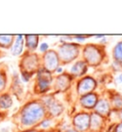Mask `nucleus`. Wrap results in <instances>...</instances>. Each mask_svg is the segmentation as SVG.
Instances as JSON below:
<instances>
[{
    "label": "nucleus",
    "instance_id": "obj_17",
    "mask_svg": "<svg viewBox=\"0 0 122 132\" xmlns=\"http://www.w3.org/2000/svg\"><path fill=\"white\" fill-rule=\"evenodd\" d=\"M39 51L41 52V53H46L47 51H49V44L46 42H43L40 44L39 46Z\"/></svg>",
    "mask_w": 122,
    "mask_h": 132
},
{
    "label": "nucleus",
    "instance_id": "obj_13",
    "mask_svg": "<svg viewBox=\"0 0 122 132\" xmlns=\"http://www.w3.org/2000/svg\"><path fill=\"white\" fill-rule=\"evenodd\" d=\"M86 69H87V67H86V63L84 61H77L71 68V74L73 77L82 76L86 72Z\"/></svg>",
    "mask_w": 122,
    "mask_h": 132
},
{
    "label": "nucleus",
    "instance_id": "obj_14",
    "mask_svg": "<svg viewBox=\"0 0 122 132\" xmlns=\"http://www.w3.org/2000/svg\"><path fill=\"white\" fill-rule=\"evenodd\" d=\"M12 104H13V99L8 93L0 95V109L1 110L9 109L12 106Z\"/></svg>",
    "mask_w": 122,
    "mask_h": 132
},
{
    "label": "nucleus",
    "instance_id": "obj_4",
    "mask_svg": "<svg viewBox=\"0 0 122 132\" xmlns=\"http://www.w3.org/2000/svg\"><path fill=\"white\" fill-rule=\"evenodd\" d=\"M53 81L52 73L45 68H39L36 73V87L39 93H45L49 90Z\"/></svg>",
    "mask_w": 122,
    "mask_h": 132
},
{
    "label": "nucleus",
    "instance_id": "obj_5",
    "mask_svg": "<svg viewBox=\"0 0 122 132\" xmlns=\"http://www.w3.org/2000/svg\"><path fill=\"white\" fill-rule=\"evenodd\" d=\"M59 57L55 51L49 50L43 56V68L49 72H53L59 67Z\"/></svg>",
    "mask_w": 122,
    "mask_h": 132
},
{
    "label": "nucleus",
    "instance_id": "obj_11",
    "mask_svg": "<svg viewBox=\"0 0 122 132\" xmlns=\"http://www.w3.org/2000/svg\"><path fill=\"white\" fill-rule=\"evenodd\" d=\"M25 42H26V47L29 52H33L38 46L39 42V36L36 35H27L24 36Z\"/></svg>",
    "mask_w": 122,
    "mask_h": 132
},
{
    "label": "nucleus",
    "instance_id": "obj_12",
    "mask_svg": "<svg viewBox=\"0 0 122 132\" xmlns=\"http://www.w3.org/2000/svg\"><path fill=\"white\" fill-rule=\"evenodd\" d=\"M80 103L83 107H85L87 109H92L93 106L96 105V96L95 94L89 93L87 95L84 96L80 99Z\"/></svg>",
    "mask_w": 122,
    "mask_h": 132
},
{
    "label": "nucleus",
    "instance_id": "obj_15",
    "mask_svg": "<svg viewBox=\"0 0 122 132\" xmlns=\"http://www.w3.org/2000/svg\"><path fill=\"white\" fill-rule=\"evenodd\" d=\"M13 40H14V36H11V35H1L0 36V47L1 48H12L13 44Z\"/></svg>",
    "mask_w": 122,
    "mask_h": 132
},
{
    "label": "nucleus",
    "instance_id": "obj_18",
    "mask_svg": "<svg viewBox=\"0 0 122 132\" xmlns=\"http://www.w3.org/2000/svg\"><path fill=\"white\" fill-rule=\"evenodd\" d=\"M55 72L57 73V74H60V73H62L63 72V68H62V67H58V68L55 70Z\"/></svg>",
    "mask_w": 122,
    "mask_h": 132
},
{
    "label": "nucleus",
    "instance_id": "obj_2",
    "mask_svg": "<svg viewBox=\"0 0 122 132\" xmlns=\"http://www.w3.org/2000/svg\"><path fill=\"white\" fill-rule=\"evenodd\" d=\"M21 79L27 82L33 77V73L39 69V56L36 54L29 52L21 60Z\"/></svg>",
    "mask_w": 122,
    "mask_h": 132
},
{
    "label": "nucleus",
    "instance_id": "obj_3",
    "mask_svg": "<svg viewBox=\"0 0 122 132\" xmlns=\"http://www.w3.org/2000/svg\"><path fill=\"white\" fill-rule=\"evenodd\" d=\"M78 45L74 43H63L58 49V57L62 63H69L78 56Z\"/></svg>",
    "mask_w": 122,
    "mask_h": 132
},
{
    "label": "nucleus",
    "instance_id": "obj_19",
    "mask_svg": "<svg viewBox=\"0 0 122 132\" xmlns=\"http://www.w3.org/2000/svg\"><path fill=\"white\" fill-rule=\"evenodd\" d=\"M66 132H78V131H76V129H70V130H67Z\"/></svg>",
    "mask_w": 122,
    "mask_h": 132
},
{
    "label": "nucleus",
    "instance_id": "obj_1",
    "mask_svg": "<svg viewBox=\"0 0 122 132\" xmlns=\"http://www.w3.org/2000/svg\"><path fill=\"white\" fill-rule=\"evenodd\" d=\"M46 107L44 103L38 101L28 102L21 110V123L24 126H33L44 119Z\"/></svg>",
    "mask_w": 122,
    "mask_h": 132
},
{
    "label": "nucleus",
    "instance_id": "obj_9",
    "mask_svg": "<svg viewBox=\"0 0 122 132\" xmlns=\"http://www.w3.org/2000/svg\"><path fill=\"white\" fill-rule=\"evenodd\" d=\"M71 83V76L67 74H63L61 76L57 77L55 79V87L59 91H65L69 88Z\"/></svg>",
    "mask_w": 122,
    "mask_h": 132
},
{
    "label": "nucleus",
    "instance_id": "obj_16",
    "mask_svg": "<svg viewBox=\"0 0 122 132\" xmlns=\"http://www.w3.org/2000/svg\"><path fill=\"white\" fill-rule=\"evenodd\" d=\"M7 84V76L3 69L0 68V92H2L6 88Z\"/></svg>",
    "mask_w": 122,
    "mask_h": 132
},
{
    "label": "nucleus",
    "instance_id": "obj_7",
    "mask_svg": "<svg viewBox=\"0 0 122 132\" xmlns=\"http://www.w3.org/2000/svg\"><path fill=\"white\" fill-rule=\"evenodd\" d=\"M96 86V82L95 80L91 78V77H86L84 79H82L78 82L77 85V92L80 95H87L92 91Z\"/></svg>",
    "mask_w": 122,
    "mask_h": 132
},
{
    "label": "nucleus",
    "instance_id": "obj_10",
    "mask_svg": "<svg viewBox=\"0 0 122 132\" xmlns=\"http://www.w3.org/2000/svg\"><path fill=\"white\" fill-rule=\"evenodd\" d=\"M44 105H45L46 109L49 110L52 116H58L63 110L62 105L60 104L59 102H57L56 101H54V100L48 101L47 103H44Z\"/></svg>",
    "mask_w": 122,
    "mask_h": 132
},
{
    "label": "nucleus",
    "instance_id": "obj_8",
    "mask_svg": "<svg viewBox=\"0 0 122 132\" xmlns=\"http://www.w3.org/2000/svg\"><path fill=\"white\" fill-rule=\"evenodd\" d=\"M24 43H25V38L23 36L18 35V36H14V42L11 48L13 56H19L22 54L24 49Z\"/></svg>",
    "mask_w": 122,
    "mask_h": 132
},
{
    "label": "nucleus",
    "instance_id": "obj_6",
    "mask_svg": "<svg viewBox=\"0 0 122 132\" xmlns=\"http://www.w3.org/2000/svg\"><path fill=\"white\" fill-rule=\"evenodd\" d=\"M73 122L76 131L84 132L90 126V117L87 113H79L73 118Z\"/></svg>",
    "mask_w": 122,
    "mask_h": 132
}]
</instances>
